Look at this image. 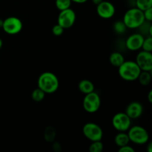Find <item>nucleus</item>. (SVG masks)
<instances>
[{
    "label": "nucleus",
    "instance_id": "7ed1b4c3",
    "mask_svg": "<svg viewBox=\"0 0 152 152\" xmlns=\"http://www.w3.org/2000/svg\"><path fill=\"white\" fill-rule=\"evenodd\" d=\"M127 28L136 29L139 28L145 22L143 11L137 7H132L129 9L125 13L123 19Z\"/></svg>",
    "mask_w": 152,
    "mask_h": 152
},
{
    "label": "nucleus",
    "instance_id": "0eeeda50",
    "mask_svg": "<svg viewBox=\"0 0 152 152\" xmlns=\"http://www.w3.org/2000/svg\"><path fill=\"white\" fill-rule=\"evenodd\" d=\"M23 28L22 22L16 16H9L3 20L1 28L9 35H16L19 34Z\"/></svg>",
    "mask_w": 152,
    "mask_h": 152
},
{
    "label": "nucleus",
    "instance_id": "f257e3e1",
    "mask_svg": "<svg viewBox=\"0 0 152 152\" xmlns=\"http://www.w3.org/2000/svg\"><path fill=\"white\" fill-rule=\"evenodd\" d=\"M59 82L58 77L53 73L46 71L39 75L37 81V86L45 94H50L57 91Z\"/></svg>",
    "mask_w": 152,
    "mask_h": 152
},
{
    "label": "nucleus",
    "instance_id": "393cba45",
    "mask_svg": "<svg viewBox=\"0 0 152 152\" xmlns=\"http://www.w3.org/2000/svg\"><path fill=\"white\" fill-rule=\"evenodd\" d=\"M64 30L65 29L62 26H60L59 24H56V25H53V28H52V33L56 37H59V36L62 35Z\"/></svg>",
    "mask_w": 152,
    "mask_h": 152
},
{
    "label": "nucleus",
    "instance_id": "ddd939ff",
    "mask_svg": "<svg viewBox=\"0 0 152 152\" xmlns=\"http://www.w3.org/2000/svg\"><path fill=\"white\" fill-rule=\"evenodd\" d=\"M143 112L142 105L139 102H132L128 105L126 109V114L132 120H136L140 118Z\"/></svg>",
    "mask_w": 152,
    "mask_h": 152
},
{
    "label": "nucleus",
    "instance_id": "cd10ccee",
    "mask_svg": "<svg viewBox=\"0 0 152 152\" xmlns=\"http://www.w3.org/2000/svg\"><path fill=\"white\" fill-rule=\"evenodd\" d=\"M147 147L146 150L148 152H152V142H147Z\"/></svg>",
    "mask_w": 152,
    "mask_h": 152
},
{
    "label": "nucleus",
    "instance_id": "473e14b6",
    "mask_svg": "<svg viewBox=\"0 0 152 152\" xmlns=\"http://www.w3.org/2000/svg\"><path fill=\"white\" fill-rule=\"evenodd\" d=\"M2 25H3V20L2 19H0V28L2 27Z\"/></svg>",
    "mask_w": 152,
    "mask_h": 152
},
{
    "label": "nucleus",
    "instance_id": "4be33fe9",
    "mask_svg": "<svg viewBox=\"0 0 152 152\" xmlns=\"http://www.w3.org/2000/svg\"><path fill=\"white\" fill-rule=\"evenodd\" d=\"M71 2H72L71 0H56L55 4H56V8L60 11V10L71 7Z\"/></svg>",
    "mask_w": 152,
    "mask_h": 152
},
{
    "label": "nucleus",
    "instance_id": "9b49d317",
    "mask_svg": "<svg viewBox=\"0 0 152 152\" xmlns=\"http://www.w3.org/2000/svg\"><path fill=\"white\" fill-rule=\"evenodd\" d=\"M115 11V7L110 1H102L96 5V13L102 19H111L114 16Z\"/></svg>",
    "mask_w": 152,
    "mask_h": 152
},
{
    "label": "nucleus",
    "instance_id": "bb28decb",
    "mask_svg": "<svg viewBox=\"0 0 152 152\" xmlns=\"http://www.w3.org/2000/svg\"><path fill=\"white\" fill-rule=\"evenodd\" d=\"M118 152H135V150L133 147L130 146L128 144V145H123L122 147H119Z\"/></svg>",
    "mask_w": 152,
    "mask_h": 152
},
{
    "label": "nucleus",
    "instance_id": "dca6fc26",
    "mask_svg": "<svg viewBox=\"0 0 152 152\" xmlns=\"http://www.w3.org/2000/svg\"><path fill=\"white\" fill-rule=\"evenodd\" d=\"M124 56L121 53H120V52H113V53H111V55L109 56L110 63L114 67H117L118 68L119 66H120L124 62Z\"/></svg>",
    "mask_w": 152,
    "mask_h": 152
},
{
    "label": "nucleus",
    "instance_id": "9d476101",
    "mask_svg": "<svg viewBox=\"0 0 152 152\" xmlns=\"http://www.w3.org/2000/svg\"><path fill=\"white\" fill-rule=\"evenodd\" d=\"M136 63L141 71H152V53L151 52L141 50L136 56Z\"/></svg>",
    "mask_w": 152,
    "mask_h": 152
},
{
    "label": "nucleus",
    "instance_id": "c756f323",
    "mask_svg": "<svg viewBox=\"0 0 152 152\" xmlns=\"http://www.w3.org/2000/svg\"><path fill=\"white\" fill-rule=\"evenodd\" d=\"M148 99L150 103H152V91H150L148 94Z\"/></svg>",
    "mask_w": 152,
    "mask_h": 152
},
{
    "label": "nucleus",
    "instance_id": "f3484780",
    "mask_svg": "<svg viewBox=\"0 0 152 152\" xmlns=\"http://www.w3.org/2000/svg\"><path fill=\"white\" fill-rule=\"evenodd\" d=\"M151 71H141L137 80L142 86H147L151 83Z\"/></svg>",
    "mask_w": 152,
    "mask_h": 152
},
{
    "label": "nucleus",
    "instance_id": "5701e85b",
    "mask_svg": "<svg viewBox=\"0 0 152 152\" xmlns=\"http://www.w3.org/2000/svg\"><path fill=\"white\" fill-rule=\"evenodd\" d=\"M103 144L101 140L93 141L89 146V151L90 152H102L103 151Z\"/></svg>",
    "mask_w": 152,
    "mask_h": 152
},
{
    "label": "nucleus",
    "instance_id": "a211bd4d",
    "mask_svg": "<svg viewBox=\"0 0 152 152\" xmlns=\"http://www.w3.org/2000/svg\"><path fill=\"white\" fill-rule=\"evenodd\" d=\"M45 94H46L42 89H40L39 88H37L34 89L31 93V99L35 102H41L45 99Z\"/></svg>",
    "mask_w": 152,
    "mask_h": 152
},
{
    "label": "nucleus",
    "instance_id": "20e7f679",
    "mask_svg": "<svg viewBox=\"0 0 152 152\" xmlns=\"http://www.w3.org/2000/svg\"><path fill=\"white\" fill-rule=\"evenodd\" d=\"M128 132L130 142L137 145H144L149 140V134L145 128L140 126H134L129 128Z\"/></svg>",
    "mask_w": 152,
    "mask_h": 152
},
{
    "label": "nucleus",
    "instance_id": "6ab92c4d",
    "mask_svg": "<svg viewBox=\"0 0 152 152\" xmlns=\"http://www.w3.org/2000/svg\"><path fill=\"white\" fill-rule=\"evenodd\" d=\"M55 137H56V132H55L54 129L51 126L46 128L44 133V138L45 141L48 142H53L54 141Z\"/></svg>",
    "mask_w": 152,
    "mask_h": 152
},
{
    "label": "nucleus",
    "instance_id": "a878e982",
    "mask_svg": "<svg viewBox=\"0 0 152 152\" xmlns=\"http://www.w3.org/2000/svg\"><path fill=\"white\" fill-rule=\"evenodd\" d=\"M143 15L145 20L148 22H151L152 21V7H150V8L144 10Z\"/></svg>",
    "mask_w": 152,
    "mask_h": 152
},
{
    "label": "nucleus",
    "instance_id": "c85d7f7f",
    "mask_svg": "<svg viewBox=\"0 0 152 152\" xmlns=\"http://www.w3.org/2000/svg\"><path fill=\"white\" fill-rule=\"evenodd\" d=\"M88 0H71V1H73V2H75V3H77V4H83V3H85Z\"/></svg>",
    "mask_w": 152,
    "mask_h": 152
},
{
    "label": "nucleus",
    "instance_id": "412c9836",
    "mask_svg": "<svg viewBox=\"0 0 152 152\" xmlns=\"http://www.w3.org/2000/svg\"><path fill=\"white\" fill-rule=\"evenodd\" d=\"M136 7L144 11L152 7V0H136Z\"/></svg>",
    "mask_w": 152,
    "mask_h": 152
},
{
    "label": "nucleus",
    "instance_id": "4468645a",
    "mask_svg": "<svg viewBox=\"0 0 152 152\" xmlns=\"http://www.w3.org/2000/svg\"><path fill=\"white\" fill-rule=\"evenodd\" d=\"M78 88L84 94L91 93L94 91V85L88 80H82L78 84Z\"/></svg>",
    "mask_w": 152,
    "mask_h": 152
},
{
    "label": "nucleus",
    "instance_id": "1a4fd4ad",
    "mask_svg": "<svg viewBox=\"0 0 152 152\" xmlns=\"http://www.w3.org/2000/svg\"><path fill=\"white\" fill-rule=\"evenodd\" d=\"M76 21V13L69 7L65 10H60L57 18V24L64 29H68L74 25Z\"/></svg>",
    "mask_w": 152,
    "mask_h": 152
},
{
    "label": "nucleus",
    "instance_id": "39448f33",
    "mask_svg": "<svg viewBox=\"0 0 152 152\" xmlns=\"http://www.w3.org/2000/svg\"><path fill=\"white\" fill-rule=\"evenodd\" d=\"M101 105V99L99 95L94 91L91 93L85 94L83 106L85 111L90 114H94L99 111Z\"/></svg>",
    "mask_w": 152,
    "mask_h": 152
},
{
    "label": "nucleus",
    "instance_id": "2f4dec72",
    "mask_svg": "<svg viewBox=\"0 0 152 152\" xmlns=\"http://www.w3.org/2000/svg\"><path fill=\"white\" fill-rule=\"evenodd\" d=\"M2 45H3L2 40H1V39L0 38V49H1V47H2Z\"/></svg>",
    "mask_w": 152,
    "mask_h": 152
},
{
    "label": "nucleus",
    "instance_id": "6e6552de",
    "mask_svg": "<svg viewBox=\"0 0 152 152\" xmlns=\"http://www.w3.org/2000/svg\"><path fill=\"white\" fill-rule=\"evenodd\" d=\"M112 126L118 132H126L132 126V119L126 112L117 113L112 118Z\"/></svg>",
    "mask_w": 152,
    "mask_h": 152
},
{
    "label": "nucleus",
    "instance_id": "2eb2a0df",
    "mask_svg": "<svg viewBox=\"0 0 152 152\" xmlns=\"http://www.w3.org/2000/svg\"><path fill=\"white\" fill-rule=\"evenodd\" d=\"M130 142L128 134L126 132H120L114 137V143L118 147H122L123 145H128Z\"/></svg>",
    "mask_w": 152,
    "mask_h": 152
},
{
    "label": "nucleus",
    "instance_id": "423d86ee",
    "mask_svg": "<svg viewBox=\"0 0 152 152\" xmlns=\"http://www.w3.org/2000/svg\"><path fill=\"white\" fill-rule=\"evenodd\" d=\"M83 135L91 142L102 140L103 136L102 128L99 125L91 122L84 125L83 128Z\"/></svg>",
    "mask_w": 152,
    "mask_h": 152
},
{
    "label": "nucleus",
    "instance_id": "aec40b11",
    "mask_svg": "<svg viewBox=\"0 0 152 152\" xmlns=\"http://www.w3.org/2000/svg\"><path fill=\"white\" fill-rule=\"evenodd\" d=\"M113 29L117 34H123L126 31L127 27L126 26L123 20H118L114 23Z\"/></svg>",
    "mask_w": 152,
    "mask_h": 152
},
{
    "label": "nucleus",
    "instance_id": "f8f14e48",
    "mask_svg": "<svg viewBox=\"0 0 152 152\" xmlns=\"http://www.w3.org/2000/svg\"><path fill=\"white\" fill-rule=\"evenodd\" d=\"M144 37L140 34H133L129 36L126 40V47L132 51L140 50L142 48Z\"/></svg>",
    "mask_w": 152,
    "mask_h": 152
},
{
    "label": "nucleus",
    "instance_id": "b1692460",
    "mask_svg": "<svg viewBox=\"0 0 152 152\" xmlns=\"http://www.w3.org/2000/svg\"><path fill=\"white\" fill-rule=\"evenodd\" d=\"M141 49H142V50H145V51H152V37L148 36L146 38H144Z\"/></svg>",
    "mask_w": 152,
    "mask_h": 152
},
{
    "label": "nucleus",
    "instance_id": "7c9ffc66",
    "mask_svg": "<svg viewBox=\"0 0 152 152\" xmlns=\"http://www.w3.org/2000/svg\"><path fill=\"white\" fill-rule=\"evenodd\" d=\"M102 1V0H92V1H93L94 4H95L96 5H97L98 4H99V3H100Z\"/></svg>",
    "mask_w": 152,
    "mask_h": 152
},
{
    "label": "nucleus",
    "instance_id": "f03ea898",
    "mask_svg": "<svg viewBox=\"0 0 152 152\" xmlns=\"http://www.w3.org/2000/svg\"><path fill=\"white\" fill-rule=\"evenodd\" d=\"M141 72L140 68L135 61H124L118 67L119 76L125 81H134L137 80Z\"/></svg>",
    "mask_w": 152,
    "mask_h": 152
}]
</instances>
